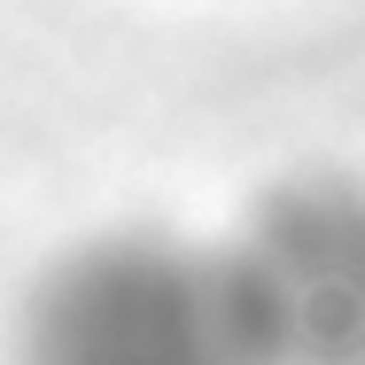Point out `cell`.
Listing matches in <instances>:
<instances>
[{
	"label": "cell",
	"mask_w": 365,
	"mask_h": 365,
	"mask_svg": "<svg viewBox=\"0 0 365 365\" xmlns=\"http://www.w3.org/2000/svg\"><path fill=\"white\" fill-rule=\"evenodd\" d=\"M24 365H264L233 280L163 241H101L71 257L24 319Z\"/></svg>",
	"instance_id": "1"
},
{
	"label": "cell",
	"mask_w": 365,
	"mask_h": 365,
	"mask_svg": "<svg viewBox=\"0 0 365 365\" xmlns=\"http://www.w3.org/2000/svg\"><path fill=\"white\" fill-rule=\"evenodd\" d=\"M225 280L264 365H365V202L295 195L257 225Z\"/></svg>",
	"instance_id": "2"
}]
</instances>
